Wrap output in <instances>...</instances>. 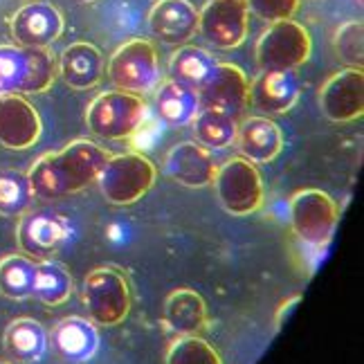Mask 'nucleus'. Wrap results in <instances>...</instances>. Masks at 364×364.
<instances>
[{"label": "nucleus", "instance_id": "obj_1", "mask_svg": "<svg viewBox=\"0 0 364 364\" xmlns=\"http://www.w3.org/2000/svg\"><path fill=\"white\" fill-rule=\"evenodd\" d=\"M110 153L90 139H75L59 151L41 156L27 171L34 196L59 200L81 193L100 178Z\"/></svg>", "mask_w": 364, "mask_h": 364}, {"label": "nucleus", "instance_id": "obj_2", "mask_svg": "<svg viewBox=\"0 0 364 364\" xmlns=\"http://www.w3.org/2000/svg\"><path fill=\"white\" fill-rule=\"evenodd\" d=\"M50 48L0 46V95H41L57 79Z\"/></svg>", "mask_w": 364, "mask_h": 364}, {"label": "nucleus", "instance_id": "obj_3", "mask_svg": "<svg viewBox=\"0 0 364 364\" xmlns=\"http://www.w3.org/2000/svg\"><path fill=\"white\" fill-rule=\"evenodd\" d=\"M149 106L144 97L124 90H108L97 95L86 108V126L95 137L129 139L144 129Z\"/></svg>", "mask_w": 364, "mask_h": 364}, {"label": "nucleus", "instance_id": "obj_4", "mask_svg": "<svg viewBox=\"0 0 364 364\" xmlns=\"http://www.w3.org/2000/svg\"><path fill=\"white\" fill-rule=\"evenodd\" d=\"M81 301L86 306L88 319L97 326H117L129 317L133 306L131 282L119 268L102 265L83 279Z\"/></svg>", "mask_w": 364, "mask_h": 364}, {"label": "nucleus", "instance_id": "obj_5", "mask_svg": "<svg viewBox=\"0 0 364 364\" xmlns=\"http://www.w3.org/2000/svg\"><path fill=\"white\" fill-rule=\"evenodd\" d=\"M106 75L110 83L131 95H151L162 81L160 54L146 38H131L122 43L108 59Z\"/></svg>", "mask_w": 364, "mask_h": 364}, {"label": "nucleus", "instance_id": "obj_6", "mask_svg": "<svg viewBox=\"0 0 364 364\" xmlns=\"http://www.w3.org/2000/svg\"><path fill=\"white\" fill-rule=\"evenodd\" d=\"M156 166L142 153H117L108 156L97 185L110 205L126 207L142 200L156 182Z\"/></svg>", "mask_w": 364, "mask_h": 364}, {"label": "nucleus", "instance_id": "obj_7", "mask_svg": "<svg viewBox=\"0 0 364 364\" xmlns=\"http://www.w3.org/2000/svg\"><path fill=\"white\" fill-rule=\"evenodd\" d=\"M288 218L292 232L304 245L324 250L338 228L340 209L326 191L299 189L288 200Z\"/></svg>", "mask_w": 364, "mask_h": 364}, {"label": "nucleus", "instance_id": "obj_8", "mask_svg": "<svg viewBox=\"0 0 364 364\" xmlns=\"http://www.w3.org/2000/svg\"><path fill=\"white\" fill-rule=\"evenodd\" d=\"M313 38L297 21H277L257 41V63L261 70H297L311 59Z\"/></svg>", "mask_w": 364, "mask_h": 364}, {"label": "nucleus", "instance_id": "obj_9", "mask_svg": "<svg viewBox=\"0 0 364 364\" xmlns=\"http://www.w3.org/2000/svg\"><path fill=\"white\" fill-rule=\"evenodd\" d=\"M214 189L220 207L232 216L257 214L263 205V180L257 164L245 158H232L218 164V173L214 178Z\"/></svg>", "mask_w": 364, "mask_h": 364}, {"label": "nucleus", "instance_id": "obj_10", "mask_svg": "<svg viewBox=\"0 0 364 364\" xmlns=\"http://www.w3.org/2000/svg\"><path fill=\"white\" fill-rule=\"evenodd\" d=\"M70 239V223L52 209H27L18 216L16 241L18 247L34 261L52 259L65 247Z\"/></svg>", "mask_w": 364, "mask_h": 364}, {"label": "nucleus", "instance_id": "obj_11", "mask_svg": "<svg viewBox=\"0 0 364 364\" xmlns=\"http://www.w3.org/2000/svg\"><path fill=\"white\" fill-rule=\"evenodd\" d=\"M250 32L245 0H207L198 11V34L212 48L236 50Z\"/></svg>", "mask_w": 364, "mask_h": 364}, {"label": "nucleus", "instance_id": "obj_12", "mask_svg": "<svg viewBox=\"0 0 364 364\" xmlns=\"http://www.w3.org/2000/svg\"><path fill=\"white\" fill-rule=\"evenodd\" d=\"M198 97L203 108L218 110L239 122L250 106V81L239 65L218 61L214 73L198 88Z\"/></svg>", "mask_w": 364, "mask_h": 364}, {"label": "nucleus", "instance_id": "obj_13", "mask_svg": "<svg viewBox=\"0 0 364 364\" xmlns=\"http://www.w3.org/2000/svg\"><path fill=\"white\" fill-rule=\"evenodd\" d=\"M319 110L331 122H355L364 115V73L344 68L324 81L317 95Z\"/></svg>", "mask_w": 364, "mask_h": 364}, {"label": "nucleus", "instance_id": "obj_14", "mask_svg": "<svg viewBox=\"0 0 364 364\" xmlns=\"http://www.w3.org/2000/svg\"><path fill=\"white\" fill-rule=\"evenodd\" d=\"M162 169L166 178L187 189H205L214 185L218 173V162L214 151L205 149L198 142H180L169 149Z\"/></svg>", "mask_w": 364, "mask_h": 364}, {"label": "nucleus", "instance_id": "obj_15", "mask_svg": "<svg viewBox=\"0 0 364 364\" xmlns=\"http://www.w3.org/2000/svg\"><path fill=\"white\" fill-rule=\"evenodd\" d=\"M11 36L16 46L25 48H50L54 41L63 34V16L61 11L43 3V0H30L23 5L9 21Z\"/></svg>", "mask_w": 364, "mask_h": 364}, {"label": "nucleus", "instance_id": "obj_16", "mask_svg": "<svg viewBox=\"0 0 364 364\" xmlns=\"http://www.w3.org/2000/svg\"><path fill=\"white\" fill-rule=\"evenodd\" d=\"M41 133L38 110L23 95H0V144L11 151H25L34 146Z\"/></svg>", "mask_w": 364, "mask_h": 364}, {"label": "nucleus", "instance_id": "obj_17", "mask_svg": "<svg viewBox=\"0 0 364 364\" xmlns=\"http://www.w3.org/2000/svg\"><path fill=\"white\" fill-rule=\"evenodd\" d=\"M301 83L295 70H261L250 81V106L261 115H284L297 104Z\"/></svg>", "mask_w": 364, "mask_h": 364}, {"label": "nucleus", "instance_id": "obj_18", "mask_svg": "<svg viewBox=\"0 0 364 364\" xmlns=\"http://www.w3.org/2000/svg\"><path fill=\"white\" fill-rule=\"evenodd\" d=\"M149 30L166 46H185L198 34V9L189 0H158L149 11Z\"/></svg>", "mask_w": 364, "mask_h": 364}, {"label": "nucleus", "instance_id": "obj_19", "mask_svg": "<svg viewBox=\"0 0 364 364\" xmlns=\"http://www.w3.org/2000/svg\"><path fill=\"white\" fill-rule=\"evenodd\" d=\"M57 355L70 364H86L100 351V328L90 319L70 315L63 317L50 333Z\"/></svg>", "mask_w": 364, "mask_h": 364}, {"label": "nucleus", "instance_id": "obj_20", "mask_svg": "<svg viewBox=\"0 0 364 364\" xmlns=\"http://www.w3.org/2000/svg\"><path fill=\"white\" fill-rule=\"evenodd\" d=\"M234 144L247 162L268 164L284 151V133L268 115H252L239 124Z\"/></svg>", "mask_w": 364, "mask_h": 364}, {"label": "nucleus", "instance_id": "obj_21", "mask_svg": "<svg viewBox=\"0 0 364 364\" xmlns=\"http://www.w3.org/2000/svg\"><path fill=\"white\" fill-rule=\"evenodd\" d=\"M104 57L100 48L86 41L68 46L57 61L59 77L75 90H90L100 86L104 79Z\"/></svg>", "mask_w": 364, "mask_h": 364}, {"label": "nucleus", "instance_id": "obj_22", "mask_svg": "<svg viewBox=\"0 0 364 364\" xmlns=\"http://www.w3.org/2000/svg\"><path fill=\"white\" fill-rule=\"evenodd\" d=\"M164 324L171 333L180 335H200L209 328V311L205 299L191 288L173 290L164 301Z\"/></svg>", "mask_w": 364, "mask_h": 364}, {"label": "nucleus", "instance_id": "obj_23", "mask_svg": "<svg viewBox=\"0 0 364 364\" xmlns=\"http://www.w3.org/2000/svg\"><path fill=\"white\" fill-rule=\"evenodd\" d=\"M200 108L198 90L176 79L160 81V86L156 88V113L166 126H173V129L191 126Z\"/></svg>", "mask_w": 364, "mask_h": 364}, {"label": "nucleus", "instance_id": "obj_24", "mask_svg": "<svg viewBox=\"0 0 364 364\" xmlns=\"http://www.w3.org/2000/svg\"><path fill=\"white\" fill-rule=\"evenodd\" d=\"M5 351L11 360L34 364L43 360L48 351V331L32 317H18L5 328Z\"/></svg>", "mask_w": 364, "mask_h": 364}, {"label": "nucleus", "instance_id": "obj_25", "mask_svg": "<svg viewBox=\"0 0 364 364\" xmlns=\"http://www.w3.org/2000/svg\"><path fill=\"white\" fill-rule=\"evenodd\" d=\"M75 290V279L70 270L59 261H38L36 265V279H34V299L46 304L50 308L63 306Z\"/></svg>", "mask_w": 364, "mask_h": 364}, {"label": "nucleus", "instance_id": "obj_26", "mask_svg": "<svg viewBox=\"0 0 364 364\" xmlns=\"http://www.w3.org/2000/svg\"><path fill=\"white\" fill-rule=\"evenodd\" d=\"M216 59L203 48L196 46H180L169 59V79H176L185 86H191L198 90L203 83L214 73Z\"/></svg>", "mask_w": 364, "mask_h": 364}, {"label": "nucleus", "instance_id": "obj_27", "mask_svg": "<svg viewBox=\"0 0 364 364\" xmlns=\"http://www.w3.org/2000/svg\"><path fill=\"white\" fill-rule=\"evenodd\" d=\"M38 261L27 255H9L0 259V295L25 301L34 295V279H36Z\"/></svg>", "mask_w": 364, "mask_h": 364}, {"label": "nucleus", "instance_id": "obj_28", "mask_svg": "<svg viewBox=\"0 0 364 364\" xmlns=\"http://www.w3.org/2000/svg\"><path fill=\"white\" fill-rule=\"evenodd\" d=\"M191 126H193L196 142L209 151H223L234 144L239 122L225 113H218V110L200 108V113L196 115Z\"/></svg>", "mask_w": 364, "mask_h": 364}, {"label": "nucleus", "instance_id": "obj_29", "mask_svg": "<svg viewBox=\"0 0 364 364\" xmlns=\"http://www.w3.org/2000/svg\"><path fill=\"white\" fill-rule=\"evenodd\" d=\"M34 191L27 173L18 169H0V216H23L32 207Z\"/></svg>", "mask_w": 364, "mask_h": 364}, {"label": "nucleus", "instance_id": "obj_30", "mask_svg": "<svg viewBox=\"0 0 364 364\" xmlns=\"http://www.w3.org/2000/svg\"><path fill=\"white\" fill-rule=\"evenodd\" d=\"M164 364H223V358L200 335H180L166 348Z\"/></svg>", "mask_w": 364, "mask_h": 364}, {"label": "nucleus", "instance_id": "obj_31", "mask_svg": "<svg viewBox=\"0 0 364 364\" xmlns=\"http://www.w3.org/2000/svg\"><path fill=\"white\" fill-rule=\"evenodd\" d=\"M333 50L346 68H360L364 61V25L362 21H346L333 36Z\"/></svg>", "mask_w": 364, "mask_h": 364}, {"label": "nucleus", "instance_id": "obj_32", "mask_svg": "<svg viewBox=\"0 0 364 364\" xmlns=\"http://www.w3.org/2000/svg\"><path fill=\"white\" fill-rule=\"evenodd\" d=\"M301 0H245L247 11L265 23L288 21L297 14Z\"/></svg>", "mask_w": 364, "mask_h": 364}, {"label": "nucleus", "instance_id": "obj_33", "mask_svg": "<svg viewBox=\"0 0 364 364\" xmlns=\"http://www.w3.org/2000/svg\"><path fill=\"white\" fill-rule=\"evenodd\" d=\"M301 301V297L299 295H295V297H290V299H286L282 306H279V311H277V315H274V328L279 331L284 324H286V319H288V315L295 311L297 308V304Z\"/></svg>", "mask_w": 364, "mask_h": 364}, {"label": "nucleus", "instance_id": "obj_34", "mask_svg": "<svg viewBox=\"0 0 364 364\" xmlns=\"http://www.w3.org/2000/svg\"><path fill=\"white\" fill-rule=\"evenodd\" d=\"M77 3H95V0H77Z\"/></svg>", "mask_w": 364, "mask_h": 364}, {"label": "nucleus", "instance_id": "obj_35", "mask_svg": "<svg viewBox=\"0 0 364 364\" xmlns=\"http://www.w3.org/2000/svg\"><path fill=\"white\" fill-rule=\"evenodd\" d=\"M358 5H362V0H358Z\"/></svg>", "mask_w": 364, "mask_h": 364}, {"label": "nucleus", "instance_id": "obj_36", "mask_svg": "<svg viewBox=\"0 0 364 364\" xmlns=\"http://www.w3.org/2000/svg\"><path fill=\"white\" fill-rule=\"evenodd\" d=\"M0 364H9V362H0Z\"/></svg>", "mask_w": 364, "mask_h": 364}, {"label": "nucleus", "instance_id": "obj_37", "mask_svg": "<svg viewBox=\"0 0 364 364\" xmlns=\"http://www.w3.org/2000/svg\"><path fill=\"white\" fill-rule=\"evenodd\" d=\"M27 3H30V0H27Z\"/></svg>", "mask_w": 364, "mask_h": 364}]
</instances>
